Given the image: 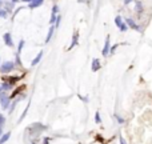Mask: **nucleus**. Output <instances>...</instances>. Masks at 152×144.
Listing matches in <instances>:
<instances>
[{
  "label": "nucleus",
  "instance_id": "nucleus-1",
  "mask_svg": "<svg viewBox=\"0 0 152 144\" xmlns=\"http://www.w3.org/2000/svg\"><path fill=\"white\" fill-rule=\"evenodd\" d=\"M115 24H116V27L120 29V32H126L127 29L129 28L128 24L126 23V20H123V18H121L120 15H118V16L115 18Z\"/></svg>",
  "mask_w": 152,
  "mask_h": 144
},
{
  "label": "nucleus",
  "instance_id": "nucleus-2",
  "mask_svg": "<svg viewBox=\"0 0 152 144\" xmlns=\"http://www.w3.org/2000/svg\"><path fill=\"white\" fill-rule=\"evenodd\" d=\"M0 104H1V107L4 108V110H8V108H10L11 97H8V96H7V94H5L4 91L0 92Z\"/></svg>",
  "mask_w": 152,
  "mask_h": 144
},
{
  "label": "nucleus",
  "instance_id": "nucleus-3",
  "mask_svg": "<svg viewBox=\"0 0 152 144\" xmlns=\"http://www.w3.org/2000/svg\"><path fill=\"white\" fill-rule=\"evenodd\" d=\"M13 68H15V63H13V61H4V63H1V66H0V72L10 73Z\"/></svg>",
  "mask_w": 152,
  "mask_h": 144
},
{
  "label": "nucleus",
  "instance_id": "nucleus-4",
  "mask_svg": "<svg viewBox=\"0 0 152 144\" xmlns=\"http://www.w3.org/2000/svg\"><path fill=\"white\" fill-rule=\"evenodd\" d=\"M124 20H126V23L128 24V27H129V28L135 29V31H137V32H142V31H143V29H142V27H140L139 24H137L136 21H135L132 18H126V19H124Z\"/></svg>",
  "mask_w": 152,
  "mask_h": 144
},
{
  "label": "nucleus",
  "instance_id": "nucleus-5",
  "mask_svg": "<svg viewBox=\"0 0 152 144\" xmlns=\"http://www.w3.org/2000/svg\"><path fill=\"white\" fill-rule=\"evenodd\" d=\"M3 40H4L5 45H8V47H13V40H12V35H11L10 32H5V34L3 35Z\"/></svg>",
  "mask_w": 152,
  "mask_h": 144
},
{
  "label": "nucleus",
  "instance_id": "nucleus-6",
  "mask_svg": "<svg viewBox=\"0 0 152 144\" xmlns=\"http://www.w3.org/2000/svg\"><path fill=\"white\" fill-rule=\"evenodd\" d=\"M135 11H136L137 15H143L144 13V4L140 0H136L135 1Z\"/></svg>",
  "mask_w": 152,
  "mask_h": 144
},
{
  "label": "nucleus",
  "instance_id": "nucleus-7",
  "mask_svg": "<svg viewBox=\"0 0 152 144\" xmlns=\"http://www.w3.org/2000/svg\"><path fill=\"white\" fill-rule=\"evenodd\" d=\"M110 51H111V44H110V36H107V39H105V43H104V48H103V51H102L103 56H108V55H110Z\"/></svg>",
  "mask_w": 152,
  "mask_h": 144
},
{
  "label": "nucleus",
  "instance_id": "nucleus-8",
  "mask_svg": "<svg viewBox=\"0 0 152 144\" xmlns=\"http://www.w3.org/2000/svg\"><path fill=\"white\" fill-rule=\"evenodd\" d=\"M24 44H26V42H24V40H20V43H19V47H18V52H16V63H18L19 66L21 64V61H20V52H21V50H23Z\"/></svg>",
  "mask_w": 152,
  "mask_h": 144
},
{
  "label": "nucleus",
  "instance_id": "nucleus-9",
  "mask_svg": "<svg viewBox=\"0 0 152 144\" xmlns=\"http://www.w3.org/2000/svg\"><path fill=\"white\" fill-rule=\"evenodd\" d=\"M58 12H59V7L55 4V5L52 7V13H51V20H50L51 24H55L56 18H58Z\"/></svg>",
  "mask_w": 152,
  "mask_h": 144
},
{
  "label": "nucleus",
  "instance_id": "nucleus-10",
  "mask_svg": "<svg viewBox=\"0 0 152 144\" xmlns=\"http://www.w3.org/2000/svg\"><path fill=\"white\" fill-rule=\"evenodd\" d=\"M100 67H102V63H100L99 59H94V60H92V71L94 72L99 71Z\"/></svg>",
  "mask_w": 152,
  "mask_h": 144
},
{
  "label": "nucleus",
  "instance_id": "nucleus-11",
  "mask_svg": "<svg viewBox=\"0 0 152 144\" xmlns=\"http://www.w3.org/2000/svg\"><path fill=\"white\" fill-rule=\"evenodd\" d=\"M44 3V0H36V1H32V3H29L28 4V7L31 8V10H35V8H37V7H40V5Z\"/></svg>",
  "mask_w": 152,
  "mask_h": 144
},
{
  "label": "nucleus",
  "instance_id": "nucleus-12",
  "mask_svg": "<svg viewBox=\"0 0 152 144\" xmlns=\"http://www.w3.org/2000/svg\"><path fill=\"white\" fill-rule=\"evenodd\" d=\"M77 42H79V34H77V32H75V35H74V39H72L71 45H69V50H72V48H74V47H76V45H77Z\"/></svg>",
  "mask_w": 152,
  "mask_h": 144
},
{
  "label": "nucleus",
  "instance_id": "nucleus-13",
  "mask_svg": "<svg viewBox=\"0 0 152 144\" xmlns=\"http://www.w3.org/2000/svg\"><path fill=\"white\" fill-rule=\"evenodd\" d=\"M10 137H11V131H8L7 134H4L1 137H0V144H4V143H7L8 140H10Z\"/></svg>",
  "mask_w": 152,
  "mask_h": 144
},
{
  "label": "nucleus",
  "instance_id": "nucleus-14",
  "mask_svg": "<svg viewBox=\"0 0 152 144\" xmlns=\"http://www.w3.org/2000/svg\"><path fill=\"white\" fill-rule=\"evenodd\" d=\"M42 58H43V52H42V51H40V53H37V55H36V58H35L34 60H32V63H31V64L35 67V66H36V64H39V61L42 60Z\"/></svg>",
  "mask_w": 152,
  "mask_h": 144
},
{
  "label": "nucleus",
  "instance_id": "nucleus-15",
  "mask_svg": "<svg viewBox=\"0 0 152 144\" xmlns=\"http://www.w3.org/2000/svg\"><path fill=\"white\" fill-rule=\"evenodd\" d=\"M53 29H55V26H51L50 31H48V35H47V37H45V43H50L51 37H52V35H53Z\"/></svg>",
  "mask_w": 152,
  "mask_h": 144
},
{
  "label": "nucleus",
  "instance_id": "nucleus-16",
  "mask_svg": "<svg viewBox=\"0 0 152 144\" xmlns=\"http://www.w3.org/2000/svg\"><path fill=\"white\" fill-rule=\"evenodd\" d=\"M1 87H3V91H7V89H10L11 87H12V84L8 83V81H4V83L1 84Z\"/></svg>",
  "mask_w": 152,
  "mask_h": 144
},
{
  "label": "nucleus",
  "instance_id": "nucleus-17",
  "mask_svg": "<svg viewBox=\"0 0 152 144\" xmlns=\"http://www.w3.org/2000/svg\"><path fill=\"white\" fill-rule=\"evenodd\" d=\"M20 79H21V77H19V76H12V77L8 79L7 81H8V83H11V84H13V83H16V81H19Z\"/></svg>",
  "mask_w": 152,
  "mask_h": 144
},
{
  "label": "nucleus",
  "instance_id": "nucleus-18",
  "mask_svg": "<svg viewBox=\"0 0 152 144\" xmlns=\"http://www.w3.org/2000/svg\"><path fill=\"white\" fill-rule=\"evenodd\" d=\"M115 119L118 120V123H119V124H124V123H126V120H124V119L121 118L120 115H118V113H115Z\"/></svg>",
  "mask_w": 152,
  "mask_h": 144
},
{
  "label": "nucleus",
  "instance_id": "nucleus-19",
  "mask_svg": "<svg viewBox=\"0 0 152 144\" xmlns=\"http://www.w3.org/2000/svg\"><path fill=\"white\" fill-rule=\"evenodd\" d=\"M95 123H97V124L102 123V118H100V112H99V111L95 113Z\"/></svg>",
  "mask_w": 152,
  "mask_h": 144
},
{
  "label": "nucleus",
  "instance_id": "nucleus-20",
  "mask_svg": "<svg viewBox=\"0 0 152 144\" xmlns=\"http://www.w3.org/2000/svg\"><path fill=\"white\" fill-rule=\"evenodd\" d=\"M60 23H61V15H58V18H56V21H55V27H56V28L60 26Z\"/></svg>",
  "mask_w": 152,
  "mask_h": 144
},
{
  "label": "nucleus",
  "instance_id": "nucleus-21",
  "mask_svg": "<svg viewBox=\"0 0 152 144\" xmlns=\"http://www.w3.org/2000/svg\"><path fill=\"white\" fill-rule=\"evenodd\" d=\"M7 16H8L7 10H0V18H7Z\"/></svg>",
  "mask_w": 152,
  "mask_h": 144
},
{
  "label": "nucleus",
  "instance_id": "nucleus-22",
  "mask_svg": "<svg viewBox=\"0 0 152 144\" xmlns=\"http://www.w3.org/2000/svg\"><path fill=\"white\" fill-rule=\"evenodd\" d=\"M77 97L81 100V102H84V103H89V99L87 96H81V95H77Z\"/></svg>",
  "mask_w": 152,
  "mask_h": 144
},
{
  "label": "nucleus",
  "instance_id": "nucleus-23",
  "mask_svg": "<svg viewBox=\"0 0 152 144\" xmlns=\"http://www.w3.org/2000/svg\"><path fill=\"white\" fill-rule=\"evenodd\" d=\"M4 123H5V118L0 113V128H3V126H4Z\"/></svg>",
  "mask_w": 152,
  "mask_h": 144
},
{
  "label": "nucleus",
  "instance_id": "nucleus-24",
  "mask_svg": "<svg viewBox=\"0 0 152 144\" xmlns=\"http://www.w3.org/2000/svg\"><path fill=\"white\" fill-rule=\"evenodd\" d=\"M119 47V44H115V45H111V51H110V55H112L113 52L116 51V48Z\"/></svg>",
  "mask_w": 152,
  "mask_h": 144
},
{
  "label": "nucleus",
  "instance_id": "nucleus-25",
  "mask_svg": "<svg viewBox=\"0 0 152 144\" xmlns=\"http://www.w3.org/2000/svg\"><path fill=\"white\" fill-rule=\"evenodd\" d=\"M28 110H29V104H28V105H27V108H26V110H24L23 115H21V118H20V120H19V121H21V120H23V119H24V116H26V115H27V111H28Z\"/></svg>",
  "mask_w": 152,
  "mask_h": 144
},
{
  "label": "nucleus",
  "instance_id": "nucleus-26",
  "mask_svg": "<svg viewBox=\"0 0 152 144\" xmlns=\"http://www.w3.org/2000/svg\"><path fill=\"white\" fill-rule=\"evenodd\" d=\"M119 142H120V144H127V143H126V140H124V137L121 136V135L119 136Z\"/></svg>",
  "mask_w": 152,
  "mask_h": 144
},
{
  "label": "nucleus",
  "instance_id": "nucleus-27",
  "mask_svg": "<svg viewBox=\"0 0 152 144\" xmlns=\"http://www.w3.org/2000/svg\"><path fill=\"white\" fill-rule=\"evenodd\" d=\"M132 1H134V0H124V4H126V5H128V4H131Z\"/></svg>",
  "mask_w": 152,
  "mask_h": 144
},
{
  "label": "nucleus",
  "instance_id": "nucleus-28",
  "mask_svg": "<svg viewBox=\"0 0 152 144\" xmlns=\"http://www.w3.org/2000/svg\"><path fill=\"white\" fill-rule=\"evenodd\" d=\"M44 144H50V137H45V139H44Z\"/></svg>",
  "mask_w": 152,
  "mask_h": 144
},
{
  "label": "nucleus",
  "instance_id": "nucleus-29",
  "mask_svg": "<svg viewBox=\"0 0 152 144\" xmlns=\"http://www.w3.org/2000/svg\"><path fill=\"white\" fill-rule=\"evenodd\" d=\"M23 1H24V3H28V4H29V3H32V1H36V0H23Z\"/></svg>",
  "mask_w": 152,
  "mask_h": 144
},
{
  "label": "nucleus",
  "instance_id": "nucleus-30",
  "mask_svg": "<svg viewBox=\"0 0 152 144\" xmlns=\"http://www.w3.org/2000/svg\"><path fill=\"white\" fill-rule=\"evenodd\" d=\"M3 136V132H1V128H0V137Z\"/></svg>",
  "mask_w": 152,
  "mask_h": 144
},
{
  "label": "nucleus",
  "instance_id": "nucleus-31",
  "mask_svg": "<svg viewBox=\"0 0 152 144\" xmlns=\"http://www.w3.org/2000/svg\"><path fill=\"white\" fill-rule=\"evenodd\" d=\"M1 91H3V87H1V86H0V92H1Z\"/></svg>",
  "mask_w": 152,
  "mask_h": 144
},
{
  "label": "nucleus",
  "instance_id": "nucleus-32",
  "mask_svg": "<svg viewBox=\"0 0 152 144\" xmlns=\"http://www.w3.org/2000/svg\"><path fill=\"white\" fill-rule=\"evenodd\" d=\"M12 1H13V3H18V1H19V0H12Z\"/></svg>",
  "mask_w": 152,
  "mask_h": 144
},
{
  "label": "nucleus",
  "instance_id": "nucleus-33",
  "mask_svg": "<svg viewBox=\"0 0 152 144\" xmlns=\"http://www.w3.org/2000/svg\"><path fill=\"white\" fill-rule=\"evenodd\" d=\"M1 3H3V0H0V4H1Z\"/></svg>",
  "mask_w": 152,
  "mask_h": 144
},
{
  "label": "nucleus",
  "instance_id": "nucleus-34",
  "mask_svg": "<svg viewBox=\"0 0 152 144\" xmlns=\"http://www.w3.org/2000/svg\"><path fill=\"white\" fill-rule=\"evenodd\" d=\"M31 144H36V143H31Z\"/></svg>",
  "mask_w": 152,
  "mask_h": 144
},
{
  "label": "nucleus",
  "instance_id": "nucleus-35",
  "mask_svg": "<svg viewBox=\"0 0 152 144\" xmlns=\"http://www.w3.org/2000/svg\"><path fill=\"white\" fill-rule=\"evenodd\" d=\"M0 66H1V64H0Z\"/></svg>",
  "mask_w": 152,
  "mask_h": 144
}]
</instances>
